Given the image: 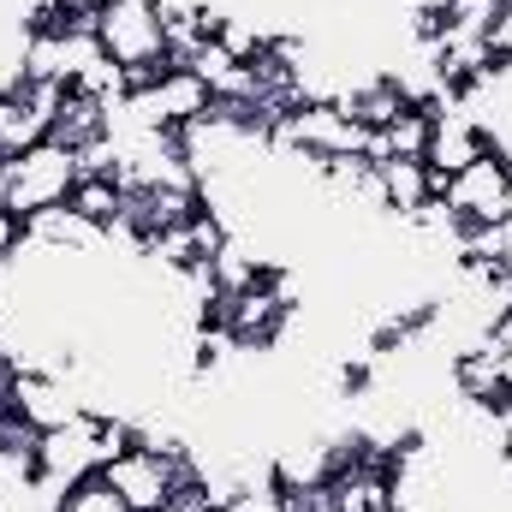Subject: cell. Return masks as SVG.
<instances>
[{
	"label": "cell",
	"mask_w": 512,
	"mask_h": 512,
	"mask_svg": "<svg viewBox=\"0 0 512 512\" xmlns=\"http://www.w3.org/2000/svg\"><path fill=\"white\" fill-rule=\"evenodd\" d=\"M72 185H78V149H66L54 137H42L36 149L0 161V209L12 221H36V215L60 209L72 197Z\"/></svg>",
	"instance_id": "1"
},
{
	"label": "cell",
	"mask_w": 512,
	"mask_h": 512,
	"mask_svg": "<svg viewBox=\"0 0 512 512\" xmlns=\"http://www.w3.org/2000/svg\"><path fill=\"white\" fill-rule=\"evenodd\" d=\"M96 42L108 48L114 66H126V90L155 78L167 66V30H161V0H108L96 12Z\"/></svg>",
	"instance_id": "2"
},
{
	"label": "cell",
	"mask_w": 512,
	"mask_h": 512,
	"mask_svg": "<svg viewBox=\"0 0 512 512\" xmlns=\"http://www.w3.org/2000/svg\"><path fill=\"white\" fill-rule=\"evenodd\" d=\"M441 203L459 227H507L512 221V161L501 149H483L471 167L441 179Z\"/></svg>",
	"instance_id": "3"
},
{
	"label": "cell",
	"mask_w": 512,
	"mask_h": 512,
	"mask_svg": "<svg viewBox=\"0 0 512 512\" xmlns=\"http://www.w3.org/2000/svg\"><path fill=\"white\" fill-rule=\"evenodd\" d=\"M185 453H191V447H185ZM185 453H155V447L131 441L126 453H114V459L102 465V477L114 483V495H120L131 512H167V495H173V483H179Z\"/></svg>",
	"instance_id": "4"
},
{
	"label": "cell",
	"mask_w": 512,
	"mask_h": 512,
	"mask_svg": "<svg viewBox=\"0 0 512 512\" xmlns=\"http://www.w3.org/2000/svg\"><path fill=\"white\" fill-rule=\"evenodd\" d=\"M6 411H12L18 423H30L36 435H48V429L72 423V417L84 411V393H78V382H66V370H18Z\"/></svg>",
	"instance_id": "5"
},
{
	"label": "cell",
	"mask_w": 512,
	"mask_h": 512,
	"mask_svg": "<svg viewBox=\"0 0 512 512\" xmlns=\"http://www.w3.org/2000/svg\"><path fill=\"white\" fill-rule=\"evenodd\" d=\"M54 143L66 149H90L108 137V96H90V90H66L60 108H54V126H48Z\"/></svg>",
	"instance_id": "6"
},
{
	"label": "cell",
	"mask_w": 512,
	"mask_h": 512,
	"mask_svg": "<svg viewBox=\"0 0 512 512\" xmlns=\"http://www.w3.org/2000/svg\"><path fill=\"white\" fill-rule=\"evenodd\" d=\"M66 209H72L78 221H90V227H102V233H108V227L126 215V185H120L114 173H78V185H72Z\"/></svg>",
	"instance_id": "7"
},
{
	"label": "cell",
	"mask_w": 512,
	"mask_h": 512,
	"mask_svg": "<svg viewBox=\"0 0 512 512\" xmlns=\"http://www.w3.org/2000/svg\"><path fill=\"white\" fill-rule=\"evenodd\" d=\"M60 512H131V507L114 495V483L96 471V477H84V483H72V489L60 495Z\"/></svg>",
	"instance_id": "8"
},
{
	"label": "cell",
	"mask_w": 512,
	"mask_h": 512,
	"mask_svg": "<svg viewBox=\"0 0 512 512\" xmlns=\"http://www.w3.org/2000/svg\"><path fill=\"white\" fill-rule=\"evenodd\" d=\"M501 6H507V0H453V6L441 12V24H447V30H465V36H483V42H489V30H495Z\"/></svg>",
	"instance_id": "9"
},
{
	"label": "cell",
	"mask_w": 512,
	"mask_h": 512,
	"mask_svg": "<svg viewBox=\"0 0 512 512\" xmlns=\"http://www.w3.org/2000/svg\"><path fill=\"white\" fill-rule=\"evenodd\" d=\"M12 382H18V358H12V352L0 346V411L12 405Z\"/></svg>",
	"instance_id": "10"
},
{
	"label": "cell",
	"mask_w": 512,
	"mask_h": 512,
	"mask_svg": "<svg viewBox=\"0 0 512 512\" xmlns=\"http://www.w3.org/2000/svg\"><path fill=\"white\" fill-rule=\"evenodd\" d=\"M405 6H411V12H417V18H441V12H447V6H453V0H405Z\"/></svg>",
	"instance_id": "11"
}]
</instances>
